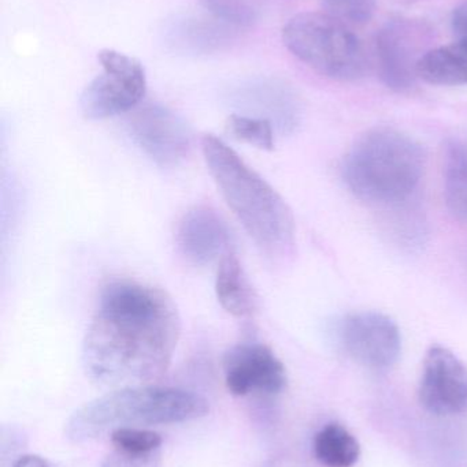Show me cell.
<instances>
[{"label":"cell","mask_w":467,"mask_h":467,"mask_svg":"<svg viewBox=\"0 0 467 467\" xmlns=\"http://www.w3.org/2000/svg\"><path fill=\"white\" fill-rule=\"evenodd\" d=\"M180 334V313L166 291L136 280H110L82 342V367L103 386H145L167 372Z\"/></svg>","instance_id":"6da1fadb"},{"label":"cell","mask_w":467,"mask_h":467,"mask_svg":"<svg viewBox=\"0 0 467 467\" xmlns=\"http://www.w3.org/2000/svg\"><path fill=\"white\" fill-rule=\"evenodd\" d=\"M202 150L214 182L255 246L271 260L291 257L295 219L285 200L218 137L206 134Z\"/></svg>","instance_id":"7a4b0ae2"},{"label":"cell","mask_w":467,"mask_h":467,"mask_svg":"<svg viewBox=\"0 0 467 467\" xmlns=\"http://www.w3.org/2000/svg\"><path fill=\"white\" fill-rule=\"evenodd\" d=\"M427 153L410 134L381 126L362 134L343 161L348 191L369 204L391 205L408 200L421 182Z\"/></svg>","instance_id":"3957f363"},{"label":"cell","mask_w":467,"mask_h":467,"mask_svg":"<svg viewBox=\"0 0 467 467\" xmlns=\"http://www.w3.org/2000/svg\"><path fill=\"white\" fill-rule=\"evenodd\" d=\"M210 403L194 391L173 387H122L77 409L65 424L74 443L92 441L118 428L183 424L207 416Z\"/></svg>","instance_id":"277c9868"},{"label":"cell","mask_w":467,"mask_h":467,"mask_svg":"<svg viewBox=\"0 0 467 467\" xmlns=\"http://www.w3.org/2000/svg\"><path fill=\"white\" fill-rule=\"evenodd\" d=\"M282 43L325 78L356 82L369 71L364 44L347 25L325 13H302L282 27Z\"/></svg>","instance_id":"5b68a950"},{"label":"cell","mask_w":467,"mask_h":467,"mask_svg":"<svg viewBox=\"0 0 467 467\" xmlns=\"http://www.w3.org/2000/svg\"><path fill=\"white\" fill-rule=\"evenodd\" d=\"M101 74L82 90L80 107L85 118L107 119L139 107L147 92L144 66L131 55L115 49H101L98 54Z\"/></svg>","instance_id":"8992f818"},{"label":"cell","mask_w":467,"mask_h":467,"mask_svg":"<svg viewBox=\"0 0 467 467\" xmlns=\"http://www.w3.org/2000/svg\"><path fill=\"white\" fill-rule=\"evenodd\" d=\"M334 334L345 354L369 369H389L402 353L399 327L389 316L375 310L345 316Z\"/></svg>","instance_id":"52a82bcc"},{"label":"cell","mask_w":467,"mask_h":467,"mask_svg":"<svg viewBox=\"0 0 467 467\" xmlns=\"http://www.w3.org/2000/svg\"><path fill=\"white\" fill-rule=\"evenodd\" d=\"M128 131L137 148L161 167L183 163L194 145L188 123L161 104L134 109L128 120Z\"/></svg>","instance_id":"ba28073f"},{"label":"cell","mask_w":467,"mask_h":467,"mask_svg":"<svg viewBox=\"0 0 467 467\" xmlns=\"http://www.w3.org/2000/svg\"><path fill=\"white\" fill-rule=\"evenodd\" d=\"M225 384L236 397L277 395L287 387V370L271 348L243 342L230 348L222 358Z\"/></svg>","instance_id":"9c48e42d"},{"label":"cell","mask_w":467,"mask_h":467,"mask_svg":"<svg viewBox=\"0 0 467 467\" xmlns=\"http://www.w3.org/2000/svg\"><path fill=\"white\" fill-rule=\"evenodd\" d=\"M419 403L435 416H463L467 413L466 365L444 346H432L422 367Z\"/></svg>","instance_id":"30bf717a"},{"label":"cell","mask_w":467,"mask_h":467,"mask_svg":"<svg viewBox=\"0 0 467 467\" xmlns=\"http://www.w3.org/2000/svg\"><path fill=\"white\" fill-rule=\"evenodd\" d=\"M421 30L406 19H392L376 37L378 73L389 89L410 90L416 84Z\"/></svg>","instance_id":"8fae6325"},{"label":"cell","mask_w":467,"mask_h":467,"mask_svg":"<svg viewBox=\"0 0 467 467\" xmlns=\"http://www.w3.org/2000/svg\"><path fill=\"white\" fill-rule=\"evenodd\" d=\"M181 255L192 265H210L230 252V232L213 208L197 205L184 213L175 234Z\"/></svg>","instance_id":"7c38bea8"},{"label":"cell","mask_w":467,"mask_h":467,"mask_svg":"<svg viewBox=\"0 0 467 467\" xmlns=\"http://www.w3.org/2000/svg\"><path fill=\"white\" fill-rule=\"evenodd\" d=\"M246 115L269 120L282 133L298 126L301 106L298 96L288 85L279 81H260L241 89L236 96Z\"/></svg>","instance_id":"4fadbf2b"},{"label":"cell","mask_w":467,"mask_h":467,"mask_svg":"<svg viewBox=\"0 0 467 467\" xmlns=\"http://www.w3.org/2000/svg\"><path fill=\"white\" fill-rule=\"evenodd\" d=\"M232 27L216 19L186 18L177 19L167 30V40L183 54L207 55L221 51L232 40Z\"/></svg>","instance_id":"5bb4252c"},{"label":"cell","mask_w":467,"mask_h":467,"mask_svg":"<svg viewBox=\"0 0 467 467\" xmlns=\"http://www.w3.org/2000/svg\"><path fill=\"white\" fill-rule=\"evenodd\" d=\"M219 305L233 317L246 318L257 309V298L238 255L230 250L219 260L216 277Z\"/></svg>","instance_id":"9a60e30c"},{"label":"cell","mask_w":467,"mask_h":467,"mask_svg":"<svg viewBox=\"0 0 467 467\" xmlns=\"http://www.w3.org/2000/svg\"><path fill=\"white\" fill-rule=\"evenodd\" d=\"M417 77L436 87L467 85V38L425 52L417 63Z\"/></svg>","instance_id":"2e32d148"},{"label":"cell","mask_w":467,"mask_h":467,"mask_svg":"<svg viewBox=\"0 0 467 467\" xmlns=\"http://www.w3.org/2000/svg\"><path fill=\"white\" fill-rule=\"evenodd\" d=\"M443 174L447 210L467 223V140H452L447 145Z\"/></svg>","instance_id":"e0dca14e"},{"label":"cell","mask_w":467,"mask_h":467,"mask_svg":"<svg viewBox=\"0 0 467 467\" xmlns=\"http://www.w3.org/2000/svg\"><path fill=\"white\" fill-rule=\"evenodd\" d=\"M313 451L315 460L325 467H353L361 457V446L356 436L336 422L318 431Z\"/></svg>","instance_id":"ac0fdd59"},{"label":"cell","mask_w":467,"mask_h":467,"mask_svg":"<svg viewBox=\"0 0 467 467\" xmlns=\"http://www.w3.org/2000/svg\"><path fill=\"white\" fill-rule=\"evenodd\" d=\"M227 130L233 139L258 150H271L276 142V129L269 120L240 112L228 118Z\"/></svg>","instance_id":"d6986e66"},{"label":"cell","mask_w":467,"mask_h":467,"mask_svg":"<svg viewBox=\"0 0 467 467\" xmlns=\"http://www.w3.org/2000/svg\"><path fill=\"white\" fill-rule=\"evenodd\" d=\"M211 18L235 29L254 26L258 10L251 0H199Z\"/></svg>","instance_id":"ffe728a7"},{"label":"cell","mask_w":467,"mask_h":467,"mask_svg":"<svg viewBox=\"0 0 467 467\" xmlns=\"http://www.w3.org/2000/svg\"><path fill=\"white\" fill-rule=\"evenodd\" d=\"M324 13L347 26H362L372 21L377 0H324Z\"/></svg>","instance_id":"44dd1931"},{"label":"cell","mask_w":467,"mask_h":467,"mask_svg":"<svg viewBox=\"0 0 467 467\" xmlns=\"http://www.w3.org/2000/svg\"><path fill=\"white\" fill-rule=\"evenodd\" d=\"M114 449L133 454H153L161 451L162 438L159 433L144 428H118L111 432Z\"/></svg>","instance_id":"7402d4cb"},{"label":"cell","mask_w":467,"mask_h":467,"mask_svg":"<svg viewBox=\"0 0 467 467\" xmlns=\"http://www.w3.org/2000/svg\"><path fill=\"white\" fill-rule=\"evenodd\" d=\"M99 467H161V451L153 454H133L114 449Z\"/></svg>","instance_id":"603a6c76"},{"label":"cell","mask_w":467,"mask_h":467,"mask_svg":"<svg viewBox=\"0 0 467 467\" xmlns=\"http://www.w3.org/2000/svg\"><path fill=\"white\" fill-rule=\"evenodd\" d=\"M451 29L458 38H467V0L452 10Z\"/></svg>","instance_id":"cb8c5ba5"},{"label":"cell","mask_w":467,"mask_h":467,"mask_svg":"<svg viewBox=\"0 0 467 467\" xmlns=\"http://www.w3.org/2000/svg\"><path fill=\"white\" fill-rule=\"evenodd\" d=\"M11 467H49L44 458L38 457V455H24V457L18 458Z\"/></svg>","instance_id":"d4e9b609"}]
</instances>
